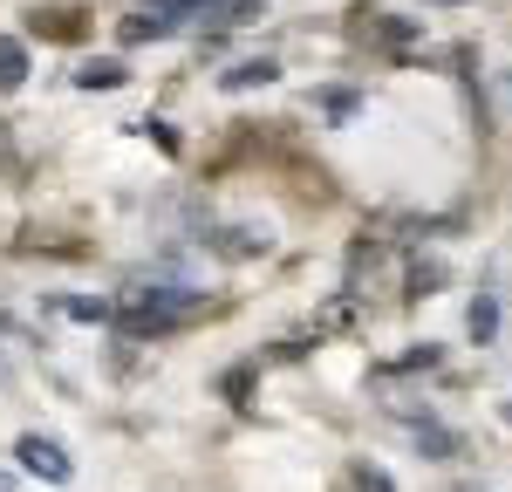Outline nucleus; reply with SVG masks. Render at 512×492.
Wrapping results in <instances>:
<instances>
[{
	"label": "nucleus",
	"mask_w": 512,
	"mask_h": 492,
	"mask_svg": "<svg viewBox=\"0 0 512 492\" xmlns=\"http://www.w3.org/2000/svg\"><path fill=\"white\" fill-rule=\"evenodd\" d=\"M28 82V48L14 35H0V89H21Z\"/></svg>",
	"instance_id": "obj_3"
},
{
	"label": "nucleus",
	"mask_w": 512,
	"mask_h": 492,
	"mask_svg": "<svg viewBox=\"0 0 512 492\" xmlns=\"http://www.w3.org/2000/svg\"><path fill=\"white\" fill-rule=\"evenodd\" d=\"M492 328H499V308H492V301H472V335H478V342H485Z\"/></svg>",
	"instance_id": "obj_9"
},
{
	"label": "nucleus",
	"mask_w": 512,
	"mask_h": 492,
	"mask_svg": "<svg viewBox=\"0 0 512 492\" xmlns=\"http://www.w3.org/2000/svg\"><path fill=\"white\" fill-rule=\"evenodd\" d=\"M14 458H21V465H28V472H41V479H48V486H62V479H69V472H76V465H69V451L55 445V438H35V431H28V438H21V445H14Z\"/></svg>",
	"instance_id": "obj_1"
},
{
	"label": "nucleus",
	"mask_w": 512,
	"mask_h": 492,
	"mask_svg": "<svg viewBox=\"0 0 512 492\" xmlns=\"http://www.w3.org/2000/svg\"><path fill=\"white\" fill-rule=\"evenodd\" d=\"M417 445H424V451H437V458H451V451H458V438H451L444 424H431V417H424V424H417Z\"/></svg>",
	"instance_id": "obj_6"
},
{
	"label": "nucleus",
	"mask_w": 512,
	"mask_h": 492,
	"mask_svg": "<svg viewBox=\"0 0 512 492\" xmlns=\"http://www.w3.org/2000/svg\"><path fill=\"white\" fill-rule=\"evenodd\" d=\"M0 164H14V151H7V123H0Z\"/></svg>",
	"instance_id": "obj_10"
},
{
	"label": "nucleus",
	"mask_w": 512,
	"mask_h": 492,
	"mask_svg": "<svg viewBox=\"0 0 512 492\" xmlns=\"http://www.w3.org/2000/svg\"><path fill=\"white\" fill-rule=\"evenodd\" d=\"M117 35L123 41H158V35H171V21H164L158 7H144V14H130V21H123Z\"/></svg>",
	"instance_id": "obj_4"
},
{
	"label": "nucleus",
	"mask_w": 512,
	"mask_h": 492,
	"mask_svg": "<svg viewBox=\"0 0 512 492\" xmlns=\"http://www.w3.org/2000/svg\"><path fill=\"white\" fill-rule=\"evenodd\" d=\"M76 82L82 89H123V62H82Z\"/></svg>",
	"instance_id": "obj_5"
},
{
	"label": "nucleus",
	"mask_w": 512,
	"mask_h": 492,
	"mask_svg": "<svg viewBox=\"0 0 512 492\" xmlns=\"http://www.w3.org/2000/svg\"><path fill=\"white\" fill-rule=\"evenodd\" d=\"M274 76H280V69L267 62V55H260V62H233V69H226L219 82H226V89H267Z\"/></svg>",
	"instance_id": "obj_2"
},
{
	"label": "nucleus",
	"mask_w": 512,
	"mask_h": 492,
	"mask_svg": "<svg viewBox=\"0 0 512 492\" xmlns=\"http://www.w3.org/2000/svg\"><path fill=\"white\" fill-rule=\"evenodd\" d=\"M0 492H7V479H0Z\"/></svg>",
	"instance_id": "obj_11"
},
{
	"label": "nucleus",
	"mask_w": 512,
	"mask_h": 492,
	"mask_svg": "<svg viewBox=\"0 0 512 492\" xmlns=\"http://www.w3.org/2000/svg\"><path fill=\"white\" fill-rule=\"evenodd\" d=\"M62 308H69V315H76V322H110V315H117V308H110V301H62Z\"/></svg>",
	"instance_id": "obj_8"
},
{
	"label": "nucleus",
	"mask_w": 512,
	"mask_h": 492,
	"mask_svg": "<svg viewBox=\"0 0 512 492\" xmlns=\"http://www.w3.org/2000/svg\"><path fill=\"white\" fill-rule=\"evenodd\" d=\"M355 492H396L383 465H355Z\"/></svg>",
	"instance_id": "obj_7"
}]
</instances>
